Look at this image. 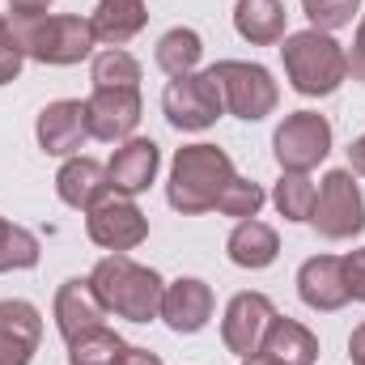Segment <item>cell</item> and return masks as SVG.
I'll use <instances>...</instances> for the list:
<instances>
[{"instance_id":"obj_23","label":"cell","mask_w":365,"mask_h":365,"mask_svg":"<svg viewBox=\"0 0 365 365\" xmlns=\"http://www.w3.org/2000/svg\"><path fill=\"white\" fill-rule=\"evenodd\" d=\"M200 56H204L200 34H195V30H182V26L170 30V34H162V43H158V68H162L166 77H187V73H195Z\"/></svg>"},{"instance_id":"obj_10","label":"cell","mask_w":365,"mask_h":365,"mask_svg":"<svg viewBox=\"0 0 365 365\" xmlns=\"http://www.w3.org/2000/svg\"><path fill=\"white\" fill-rule=\"evenodd\" d=\"M272 319H276V310L264 293H238V297L225 306V319H221V340H225V349L238 353V357L259 353L264 331H268Z\"/></svg>"},{"instance_id":"obj_19","label":"cell","mask_w":365,"mask_h":365,"mask_svg":"<svg viewBox=\"0 0 365 365\" xmlns=\"http://www.w3.org/2000/svg\"><path fill=\"white\" fill-rule=\"evenodd\" d=\"M259 353L276 357L280 365H314L319 361V340H314V331L302 327L297 319H280V314H276L272 323H268V331H264Z\"/></svg>"},{"instance_id":"obj_15","label":"cell","mask_w":365,"mask_h":365,"mask_svg":"<svg viewBox=\"0 0 365 365\" xmlns=\"http://www.w3.org/2000/svg\"><path fill=\"white\" fill-rule=\"evenodd\" d=\"M43 340V319L30 302H0V365H30Z\"/></svg>"},{"instance_id":"obj_29","label":"cell","mask_w":365,"mask_h":365,"mask_svg":"<svg viewBox=\"0 0 365 365\" xmlns=\"http://www.w3.org/2000/svg\"><path fill=\"white\" fill-rule=\"evenodd\" d=\"M217 208L225 212V217H255L259 208H264V187L259 182H251V179H238L234 175V182L221 191V200H217Z\"/></svg>"},{"instance_id":"obj_26","label":"cell","mask_w":365,"mask_h":365,"mask_svg":"<svg viewBox=\"0 0 365 365\" xmlns=\"http://www.w3.org/2000/svg\"><path fill=\"white\" fill-rule=\"evenodd\" d=\"M272 200H276V208H280L284 221H310L314 200H319V187L306 179V175H289V170H284V179L276 182Z\"/></svg>"},{"instance_id":"obj_34","label":"cell","mask_w":365,"mask_h":365,"mask_svg":"<svg viewBox=\"0 0 365 365\" xmlns=\"http://www.w3.org/2000/svg\"><path fill=\"white\" fill-rule=\"evenodd\" d=\"M119 365H162V357L149 353V349H128V353L119 357Z\"/></svg>"},{"instance_id":"obj_21","label":"cell","mask_w":365,"mask_h":365,"mask_svg":"<svg viewBox=\"0 0 365 365\" xmlns=\"http://www.w3.org/2000/svg\"><path fill=\"white\" fill-rule=\"evenodd\" d=\"M230 259L238 264V268H251V272H259V268H268L276 264V255H280V238H276L272 225H264V221H255V217H247V221H238V230L230 234Z\"/></svg>"},{"instance_id":"obj_4","label":"cell","mask_w":365,"mask_h":365,"mask_svg":"<svg viewBox=\"0 0 365 365\" xmlns=\"http://www.w3.org/2000/svg\"><path fill=\"white\" fill-rule=\"evenodd\" d=\"M13 34L21 43V51L38 64H81L93 51V26L90 17L77 13H60V17H26L13 21Z\"/></svg>"},{"instance_id":"obj_2","label":"cell","mask_w":365,"mask_h":365,"mask_svg":"<svg viewBox=\"0 0 365 365\" xmlns=\"http://www.w3.org/2000/svg\"><path fill=\"white\" fill-rule=\"evenodd\" d=\"M90 284L98 289V297H102V306L110 314L132 319V323L158 319L162 293H166L162 276L153 272V268H145V264H136V259H128V255L98 259V268L90 272Z\"/></svg>"},{"instance_id":"obj_20","label":"cell","mask_w":365,"mask_h":365,"mask_svg":"<svg viewBox=\"0 0 365 365\" xmlns=\"http://www.w3.org/2000/svg\"><path fill=\"white\" fill-rule=\"evenodd\" d=\"M149 13H145V0H98L90 26L98 43H110V47H123L128 38H136L145 30Z\"/></svg>"},{"instance_id":"obj_9","label":"cell","mask_w":365,"mask_h":365,"mask_svg":"<svg viewBox=\"0 0 365 365\" xmlns=\"http://www.w3.org/2000/svg\"><path fill=\"white\" fill-rule=\"evenodd\" d=\"M86 234H90V242H98L102 251L123 255V251H132V247H140L149 238V217L132 204V195L110 191L106 200H98L90 208Z\"/></svg>"},{"instance_id":"obj_31","label":"cell","mask_w":365,"mask_h":365,"mask_svg":"<svg viewBox=\"0 0 365 365\" xmlns=\"http://www.w3.org/2000/svg\"><path fill=\"white\" fill-rule=\"evenodd\" d=\"M344 284H349V297L353 302H365V247L344 259Z\"/></svg>"},{"instance_id":"obj_12","label":"cell","mask_w":365,"mask_h":365,"mask_svg":"<svg viewBox=\"0 0 365 365\" xmlns=\"http://www.w3.org/2000/svg\"><path fill=\"white\" fill-rule=\"evenodd\" d=\"M93 140H128L140 123V90H93L86 98Z\"/></svg>"},{"instance_id":"obj_11","label":"cell","mask_w":365,"mask_h":365,"mask_svg":"<svg viewBox=\"0 0 365 365\" xmlns=\"http://www.w3.org/2000/svg\"><path fill=\"white\" fill-rule=\"evenodd\" d=\"M38 149L51 158H73L86 140H90V123H86V102L77 98H60L51 106H43L38 123H34Z\"/></svg>"},{"instance_id":"obj_37","label":"cell","mask_w":365,"mask_h":365,"mask_svg":"<svg viewBox=\"0 0 365 365\" xmlns=\"http://www.w3.org/2000/svg\"><path fill=\"white\" fill-rule=\"evenodd\" d=\"M242 365H280V361L268 357V353H251V357H242Z\"/></svg>"},{"instance_id":"obj_7","label":"cell","mask_w":365,"mask_h":365,"mask_svg":"<svg viewBox=\"0 0 365 365\" xmlns=\"http://www.w3.org/2000/svg\"><path fill=\"white\" fill-rule=\"evenodd\" d=\"M162 110L179 132H204L221 119L225 98H221V86H217L212 73H187V77H175L166 86Z\"/></svg>"},{"instance_id":"obj_25","label":"cell","mask_w":365,"mask_h":365,"mask_svg":"<svg viewBox=\"0 0 365 365\" xmlns=\"http://www.w3.org/2000/svg\"><path fill=\"white\" fill-rule=\"evenodd\" d=\"M123 353H128V344L110 327H93L68 344V365H119Z\"/></svg>"},{"instance_id":"obj_18","label":"cell","mask_w":365,"mask_h":365,"mask_svg":"<svg viewBox=\"0 0 365 365\" xmlns=\"http://www.w3.org/2000/svg\"><path fill=\"white\" fill-rule=\"evenodd\" d=\"M56 191H60V200L68 208H86L90 212L93 204L106 200L115 187H110V175H106L102 162H93V158H68L60 166V175H56Z\"/></svg>"},{"instance_id":"obj_27","label":"cell","mask_w":365,"mask_h":365,"mask_svg":"<svg viewBox=\"0 0 365 365\" xmlns=\"http://www.w3.org/2000/svg\"><path fill=\"white\" fill-rule=\"evenodd\" d=\"M38 264V238L0 217V272H21Z\"/></svg>"},{"instance_id":"obj_17","label":"cell","mask_w":365,"mask_h":365,"mask_svg":"<svg viewBox=\"0 0 365 365\" xmlns=\"http://www.w3.org/2000/svg\"><path fill=\"white\" fill-rule=\"evenodd\" d=\"M158 166H162V149H158L153 140L136 136V140H128L123 149H115L106 175H110V187H115L119 195H140L149 182L158 179Z\"/></svg>"},{"instance_id":"obj_22","label":"cell","mask_w":365,"mask_h":365,"mask_svg":"<svg viewBox=\"0 0 365 365\" xmlns=\"http://www.w3.org/2000/svg\"><path fill=\"white\" fill-rule=\"evenodd\" d=\"M284 4L280 0H238L234 4V30L255 43V47H272L284 38Z\"/></svg>"},{"instance_id":"obj_33","label":"cell","mask_w":365,"mask_h":365,"mask_svg":"<svg viewBox=\"0 0 365 365\" xmlns=\"http://www.w3.org/2000/svg\"><path fill=\"white\" fill-rule=\"evenodd\" d=\"M9 9H13L17 21H26V17H47L51 0H9Z\"/></svg>"},{"instance_id":"obj_1","label":"cell","mask_w":365,"mask_h":365,"mask_svg":"<svg viewBox=\"0 0 365 365\" xmlns=\"http://www.w3.org/2000/svg\"><path fill=\"white\" fill-rule=\"evenodd\" d=\"M234 182V162L225 149L217 145H182L170 162V182H166V200L182 217L208 212L217 208L221 191Z\"/></svg>"},{"instance_id":"obj_13","label":"cell","mask_w":365,"mask_h":365,"mask_svg":"<svg viewBox=\"0 0 365 365\" xmlns=\"http://www.w3.org/2000/svg\"><path fill=\"white\" fill-rule=\"evenodd\" d=\"M110 310L102 306V297H98V289L90 284V276L81 280V276H73V280H64L60 289H56V327H60V336L73 344L77 336H86L93 327H102V319H106Z\"/></svg>"},{"instance_id":"obj_8","label":"cell","mask_w":365,"mask_h":365,"mask_svg":"<svg viewBox=\"0 0 365 365\" xmlns=\"http://www.w3.org/2000/svg\"><path fill=\"white\" fill-rule=\"evenodd\" d=\"M310 221H314V230H319L323 238H331V242L361 234L365 230V200H361V187L353 179V170H331V175L323 179Z\"/></svg>"},{"instance_id":"obj_30","label":"cell","mask_w":365,"mask_h":365,"mask_svg":"<svg viewBox=\"0 0 365 365\" xmlns=\"http://www.w3.org/2000/svg\"><path fill=\"white\" fill-rule=\"evenodd\" d=\"M21 60H26V51H21V43H17L13 26L0 17V86L17 81V73H21Z\"/></svg>"},{"instance_id":"obj_16","label":"cell","mask_w":365,"mask_h":365,"mask_svg":"<svg viewBox=\"0 0 365 365\" xmlns=\"http://www.w3.org/2000/svg\"><path fill=\"white\" fill-rule=\"evenodd\" d=\"M297 293H302V302H306L310 310H319V314L340 310V306L349 302L344 259H336V255H314V259H306L302 272H297Z\"/></svg>"},{"instance_id":"obj_6","label":"cell","mask_w":365,"mask_h":365,"mask_svg":"<svg viewBox=\"0 0 365 365\" xmlns=\"http://www.w3.org/2000/svg\"><path fill=\"white\" fill-rule=\"evenodd\" d=\"M276 162L289 175H306L314 170L327 153H331V123L319 110H293L272 136Z\"/></svg>"},{"instance_id":"obj_32","label":"cell","mask_w":365,"mask_h":365,"mask_svg":"<svg viewBox=\"0 0 365 365\" xmlns=\"http://www.w3.org/2000/svg\"><path fill=\"white\" fill-rule=\"evenodd\" d=\"M349 73H353V81L365 86V17H361V26H357V43H353V56H349Z\"/></svg>"},{"instance_id":"obj_5","label":"cell","mask_w":365,"mask_h":365,"mask_svg":"<svg viewBox=\"0 0 365 365\" xmlns=\"http://www.w3.org/2000/svg\"><path fill=\"white\" fill-rule=\"evenodd\" d=\"M221 86V98L225 106L238 115V119H268L280 102V90H276L272 73L264 64H247V60H221L208 68Z\"/></svg>"},{"instance_id":"obj_35","label":"cell","mask_w":365,"mask_h":365,"mask_svg":"<svg viewBox=\"0 0 365 365\" xmlns=\"http://www.w3.org/2000/svg\"><path fill=\"white\" fill-rule=\"evenodd\" d=\"M349 361L353 365H365V323L349 336Z\"/></svg>"},{"instance_id":"obj_24","label":"cell","mask_w":365,"mask_h":365,"mask_svg":"<svg viewBox=\"0 0 365 365\" xmlns=\"http://www.w3.org/2000/svg\"><path fill=\"white\" fill-rule=\"evenodd\" d=\"M93 90H140V64L123 51V47H106L102 56H93Z\"/></svg>"},{"instance_id":"obj_36","label":"cell","mask_w":365,"mask_h":365,"mask_svg":"<svg viewBox=\"0 0 365 365\" xmlns=\"http://www.w3.org/2000/svg\"><path fill=\"white\" fill-rule=\"evenodd\" d=\"M349 166H353V175H365V136L349 145Z\"/></svg>"},{"instance_id":"obj_14","label":"cell","mask_w":365,"mask_h":365,"mask_svg":"<svg viewBox=\"0 0 365 365\" xmlns=\"http://www.w3.org/2000/svg\"><path fill=\"white\" fill-rule=\"evenodd\" d=\"M158 314L166 319L170 331L195 336V331H204L208 319H212V289H208L204 280H195V276H182V280H175V284H166L162 310H158Z\"/></svg>"},{"instance_id":"obj_28","label":"cell","mask_w":365,"mask_h":365,"mask_svg":"<svg viewBox=\"0 0 365 365\" xmlns=\"http://www.w3.org/2000/svg\"><path fill=\"white\" fill-rule=\"evenodd\" d=\"M302 9H306V17L314 21L310 30H323V34H331V30H344V26H353V17H357L361 0H302Z\"/></svg>"},{"instance_id":"obj_3","label":"cell","mask_w":365,"mask_h":365,"mask_svg":"<svg viewBox=\"0 0 365 365\" xmlns=\"http://www.w3.org/2000/svg\"><path fill=\"white\" fill-rule=\"evenodd\" d=\"M284 73H289V86L306 98H327L344 86L349 77V56L344 47L323 34V30H302V34H284Z\"/></svg>"}]
</instances>
